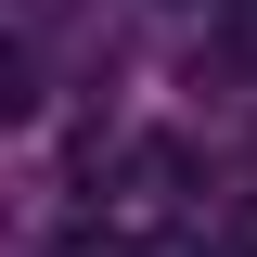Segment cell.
<instances>
[{"mask_svg":"<svg viewBox=\"0 0 257 257\" xmlns=\"http://www.w3.org/2000/svg\"><path fill=\"white\" fill-rule=\"evenodd\" d=\"M155 257H219V244H206V231H167V244H155Z\"/></svg>","mask_w":257,"mask_h":257,"instance_id":"cell-4","label":"cell"},{"mask_svg":"<svg viewBox=\"0 0 257 257\" xmlns=\"http://www.w3.org/2000/svg\"><path fill=\"white\" fill-rule=\"evenodd\" d=\"M219 26H231V64H257V0H219Z\"/></svg>","mask_w":257,"mask_h":257,"instance_id":"cell-1","label":"cell"},{"mask_svg":"<svg viewBox=\"0 0 257 257\" xmlns=\"http://www.w3.org/2000/svg\"><path fill=\"white\" fill-rule=\"evenodd\" d=\"M231 257H257V193H244V206H231Z\"/></svg>","mask_w":257,"mask_h":257,"instance_id":"cell-2","label":"cell"},{"mask_svg":"<svg viewBox=\"0 0 257 257\" xmlns=\"http://www.w3.org/2000/svg\"><path fill=\"white\" fill-rule=\"evenodd\" d=\"M52 257H128V244H103V231H64V244H52Z\"/></svg>","mask_w":257,"mask_h":257,"instance_id":"cell-3","label":"cell"}]
</instances>
